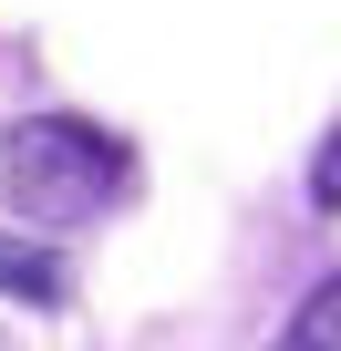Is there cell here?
<instances>
[{
    "instance_id": "cell-1",
    "label": "cell",
    "mask_w": 341,
    "mask_h": 351,
    "mask_svg": "<svg viewBox=\"0 0 341 351\" xmlns=\"http://www.w3.org/2000/svg\"><path fill=\"white\" fill-rule=\"evenodd\" d=\"M124 145L104 134V124H83V114H21L11 134H0V186H11L32 217H52V228H83V217H104L114 197H124Z\"/></svg>"
},
{
    "instance_id": "cell-2",
    "label": "cell",
    "mask_w": 341,
    "mask_h": 351,
    "mask_svg": "<svg viewBox=\"0 0 341 351\" xmlns=\"http://www.w3.org/2000/svg\"><path fill=\"white\" fill-rule=\"evenodd\" d=\"M279 351H341V279H320L300 300V320L279 330Z\"/></svg>"
},
{
    "instance_id": "cell-3",
    "label": "cell",
    "mask_w": 341,
    "mask_h": 351,
    "mask_svg": "<svg viewBox=\"0 0 341 351\" xmlns=\"http://www.w3.org/2000/svg\"><path fill=\"white\" fill-rule=\"evenodd\" d=\"M0 289H11V300H62V269L32 238H0Z\"/></svg>"
},
{
    "instance_id": "cell-4",
    "label": "cell",
    "mask_w": 341,
    "mask_h": 351,
    "mask_svg": "<svg viewBox=\"0 0 341 351\" xmlns=\"http://www.w3.org/2000/svg\"><path fill=\"white\" fill-rule=\"evenodd\" d=\"M310 207H341V124H331V145L310 155Z\"/></svg>"
}]
</instances>
